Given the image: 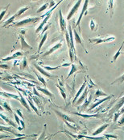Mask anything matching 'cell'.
<instances>
[{
    "label": "cell",
    "mask_w": 124,
    "mask_h": 140,
    "mask_svg": "<svg viewBox=\"0 0 124 140\" xmlns=\"http://www.w3.org/2000/svg\"><path fill=\"white\" fill-rule=\"evenodd\" d=\"M8 137H10L9 135H0V139H6V138H8Z\"/></svg>",
    "instance_id": "50"
},
{
    "label": "cell",
    "mask_w": 124,
    "mask_h": 140,
    "mask_svg": "<svg viewBox=\"0 0 124 140\" xmlns=\"http://www.w3.org/2000/svg\"><path fill=\"white\" fill-rule=\"evenodd\" d=\"M15 17H16V14H15L14 16H11V18H9L7 20H6L5 22L3 23V27H7V26H8V25H10L12 22L15 20Z\"/></svg>",
    "instance_id": "27"
},
{
    "label": "cell",
    "mask_w": 124,
    "mask_h": 140,
    "mask_svg": "<svg viewBox=\"0 0 124 140\" xmlns=\"http://www.w3.org/2000/svg\"><path fill=\"white\" fill-rule=\"evenodd\" d=\"M0 111H3V108L1 106H0Z\"/></svg>",
    "instance_id": "56"
},
{
    "label": "cell",
    "mask_w": 124,
    "mask_h": 140,
    "mask_svg": "<svg viewBox=\"0 0 124 140\" xmlns=\"http://www.w3.org/2000/svg\"><path fill=\"white\" fill-rule=\"evenodd\" d=\"M59 23H60V31L61 32H65L66 28H67V23L65 21V20L64 19L61 13V11H59Z\"/></svg>",
    "instance_id": "8"
},
{
    "label": "cell",
    "mask_w": 124,
    "mask_h": 140,
    "mask_svg": "<svg viewBox=\"0 0 124 140\" xmlns=\"http://www.w3.org/2000/svg\"><path fill=\"white\" fill-rule=\"evenodd\" d=\"M62 45H63V41H60V42H58L57 44L54 45V46H52L51 49H48V51H46V52L44 53H43L41 57H47V56H49V55H50V54H52V53H53L54 51H56V50H57V49H60V47L62 46Z\"/></svg>",
    "instance_id": "6"
},
{
    "label": "cell",
    "mask_w": 124,
    "mask_h": 140,
    "mask_svg": "<svg viewBox=\"0 0 124 140\" xmlns=\"http://www.w3.org/2000/svg\"><path fill=\"white\" fill-rule=\"evenodd\" d=\"M54 112H55V114H56V115H57L59 117H60L63 121H69V122H73V123L75 122V121L73 120V119L71 118L69 116H68V115H66L64 114H62V113L60 112V111L54 109Z\"/></svg>",
    "instance_id": "9"
},
{
    "label": "cell",
    "mask_w": 124,
    "mask_h": 140,
    "mask_svg": "<svg viewBox=\"0 0 124 140\" xmlns=\"http://www.w3.org/2000/svg\"><path fill=\"white\" fill-rule=\"evenodd\" d=\"M109 8L110 10V16L112 17L114 14V0H109Z\"/></svg>",
    "instance_id": "34"
},
{
    "label": "cell",
    "mask_w": 124,
    "mask_h": 140,
    "mask_svg": "<svg viewBox=\"0 0 124 140\" xmlns=\"http://www.w3.org/2000/svg\"><path fill=\"white\" fill-rule=\"evenodd\" d=\"M19 38L20 39V43H21V48L24 49H32V47L31 46H29V45L28 44L27 42H26L25 41V38H24L23 36H22V35H19Z\"/></svg>",
    "instance_id": "16"
},
{
    "label": "cell",
    "mask_w": 124,
    "mask_h": 140,
    "mask_svg": "<svg viewBox=\"0 0 124 140\" xmlns=\"http://www.w3.org/2000/svg\"><path fill=\"white\" fill-rule=\"evenodd\" d=\"M19 98H20V103H21V104L23 105V107H25L26 109H27V110L28 111V112H31V109H30V106L29 104H28L27 101H26L25 98H23V96H22V94L20 93V92H19Z\"/></svg>",
    "instance_id": "19"
},
{
    "label": "cell",
    "mask_w": 124,
    "mask_h": 140,
    "mask_svg": "<svg viewBox=\"0 0 124 140\" xmlns=\"http://www.w3.org/2000/svg\"><path fill=\"white\" fill-rule=\"evenodd\" d=\"M72 114L78 115L79 117H85V118H88V117H101V114H80V113H74V112H72Z\"/></svg>",
    "instance_id": "18"
},
{
    "label": "cell",
    "mask_w": 124,
    "mask_h": 140,
    "mask_svg": "<svg viewBox=\"0 0 124 140\" xmlns=\"http://www.w3.org/2000/svg\"><path fill=\"white\" fill-rule=\"evenodd\" d=\"M109 125H110L109 124H104V125H101L99 128H97L96 130H95L94 132L93 133V136H96V135H99V134H101V132H103V131H104L109 126Z\"/></svg>",
    "instance_id": "21"
},
{
    "label": "cell",
    "mask_w": 124,
    "mask_h": 140,
    "mask_svg": "<svg viewBox=\"0 0 124 140\" xmlns=\"http://www.w3.org/2000/svg\"><path fill=\"white\" fill-rule=\"evenodd\" d=\"M119 113H120V114H121V115L123 114H124V104H123V106L121 108V111H120Z\"/></svg>",
    "instance_id": "53"
},
{
    "label": "cell",
    "mask_w": 124,
    "mask_h": 140,
    "mask_svg": "<svg viewBox=\"0 0 124 140\" xmlns=\"http://www.w3.org/2000/svg\"><path fill=\"white\" fill-rule=\"evenodd\" d=\"M16 113H17V114L19 115V116L21 117L22 119H23V114H22V113H21V110H20V109H16Z\"/></svg>",
    "instance_id": "47"
},
{
    "label": "cell",
    "mask_w": 124,
    "mask_h": 140,
    "mask_svg": "<svg viewBox=\"0 0 124 140\" xmlns=\"http://www.w3.org/2000/svg\"><path fill=\"white\" fill-rule=\"evenodd\" d=\"M0 131H1V132H5V131H7V132H10V133H11L12 135H15V136H23V135H19V134L15 132V131H14L11 127L3 126V125H0Z\"/></svg>",
    "instance_id": "13"
},
{
    "label": "cell",
    "mask_w": 124,
    "mask_h": 140,
    "mask_svg": "<svg viewBox=\"0 0 124 140\" xmlns=\"http://www.w3.org/2000/svg\"><path fill=\"white\" fill-rule=\"evenodd\" d=\"M114 114H115V115H114V121H117L118 118H119V117L121 116L120 113H119V112H115Z\"/></svg>",
    "instance_id": "41"
},
{
    "label": "cell",
    "mask_w": 124,
    "mask_h": 140,
    "mask_svg": "<svg viewBox=\"0 0 124 140\" xmlns=\"http://www.w3.org/2000/svg\"><path fill=\"white\" fill-rule=\"evenodd\" d=\"M113 95H110V96H106V98H103V99H101V100H97V99H95V100H97V102H95V103H93V105L90 107L89 109H87V112H90L91 110H93L94 108H96L97 106H98V105H100V104H101L102 103H104L105 101H106V100H110V98H112L113 97Z\"/></svg>",
    "instance_id": "5"
},
{
    "label": "cell",
    "mask_w": 124,
    "mask_h": 140,
    "mask_svg": "<svg viewBox=\"0 0 124 140\" xmlns=\"http://www.w3.org/2000/svg\"><path fill=\"white\" fill-rule=\"evenodd\" d=\"M123 45H124V40H123V43H122V46H120V48L119 49V50L117 51L116 52V53L115 54V56H114V62H115L118 59V57H119V54L121 53V49H123Z\"/></svg>",
    "instance_id": "30"
},
{
    "label": "cell",
    "mask_w": 124,
    "mask_h": 140,
    "mask_svg": "<svg viewBox=\"0 0 124 140\" xmlns=\"http://www.w3.org/2000/svg\"><path fill=\"white\" fill-rule=\"evenodd\" d=\"M23 53H22V52H20V51H18V52H15V53H14L13 54L11 55V56H9V57H5V58H3V59H2L3 62H6V61H9V60H11V59H14V58H16V57H20V56H22Z\"/></svg>",
    "instance_id": "20"
},
{
    "label": "cell",
    "mask_w": 124,
    "mask_h": 140,
    "mask_svg": "<svg viewBox=\"0 0 124 140\" xmlns=\"http://www.w3.org/2000/svg\"><path fill=\"white\" fill-rule=\"evenodd\" d=\"M2 105L3 106V108L5 109L6 111H7V112H10V113H12V109H11V106H10L7 102H4L3 104H2Z\"/></svg>",
    "instance_id": "37"
},
{
    "label": "cell",
    "mask_w": 124,
    "mask_h": 140,
    "mask_svg": "<svg viewBox=\"0 0 124 140\" xmlns=\"http://www.w3.org/2000/svg\"><path fill=\"white\" fill-rule=\"evenodd\" d=\"M60 67H62V66H58V67H48V66H43V68L45 69L46 71H55V70H57L59 69Z\"/></svg>",
    "instance_id": "31"
},
{
    "label": "cell",
    "mask_w": 124,
    "mask_h": 140,
    "mask_svg": "<svg viewBox=\"0 0 124 140\" xmlns=\"http://www.w3.org/2000/svg\"><path fill=\"white\" fill-rule=\"evenodd\" d=\"M29 9V7H22V8H20V9L18 11V12L16 13V17H19V16H20L22 15V14H23L24 12H25L27 10Z\"/></svg>",
    "instance_id": "29"
},
{
    "label": "cell",
    "mask_w": 124,
    "mask_h": 140,
    "mask_svg": "<svg viewBox=\"0 0 124 140\" xmlns=\"http://www.w3.org/2000/svg\"><path fill=\"white\" fill-rule=\"evenodd\" d=\"M20 124L22 125V128L23 129L25 128V124H24V121L23 120H20Z\"/></svg>",
    "instance_id": "51"
},
{
    "label": "cell",
    "mask_w": 124,
    "mask_h": 140,
    "mask_svg": "<svg viewBox=\"0 0 124 140\" xmlns=\"http://www.w3.org/2000/svg\"><path fill=\"white\" fill-rule=\"evenodd\" d=\"M73 33H74V36H75V41H76L77 44H81L82 47H84V44H83V41H82V38L80 37L79 33H78V32L76 31V29L73 30Z\"/></svg>",
    "instance_id": "22"
},
{
    "label": "cell",
    "mask_w": 124,
    "mask_h": 140,
    "mask_svg": "<svg viewBox=\"0 0 124 140\" xmlns=\"http://www.w3.org/2000/svg\"><path fill=\"white\" fill-rule=\"evenodd\" d=\"M123 104H124V96H123V97H121L120 99H119V100L116 103L115 106L110 110V115H112L113 114H115V112H118V111H119L122 107L123 106Z\"/></svg>",
    "instance_id": "7"
},
{
    "label": "cell",
    "mask_w": 124,
    "mask_h": 140,
    "mask_svg": "<svg viewBox=\"0 0 124 140\" xmlns=\"http://www.w3.org/2000/svg\"><path fill=\"white\" fill-rule=\"evenodd\" d=\"M89 0H85L84 4H83V7H82V12H81L80 16H79V17H78V21H77V23H76V27H78L79 28V32H81L80 24H81V21H82V19L83 16L86 15L85 13H87V10H88V6H89Z\"/></svg>",
    "instance_id": "2"
},
{
    "label": "cell",
    "mask_w": 124,
    "mask_h": 140,
    "mask_svg": "<svg viewBox=\"0 0 124 140\" xmlns=\"http://www.w3.org/2000/svg\"><path fill=\"white\" fill-rule=\"evenodd\" d=\"M9 4L7 6V7H5V9L4 10H3L1 12H0V21H1L2 20H3V18L4 17V16H5V14L7 13V9H8V7H9Z\"/></svg>",
    "instance_id": "38"
},
{
    "label": "cell",
    "mask_w": 124,
    "mask_h": 140,
    "mask_svg": "<svg viewBox=\"0 0 124 140\" xmlns=\"http://www.w3.org/2000/svg\"><path fill=\"white\" fill-rule=\"evenodd\" d=\"M93 27H94V24H93V20H91V22H90V28H91V30H93L94 28H93Z\"/></svg>",
    "instance_id": "49"
},
{
    "label": "cell",
    "mask_w": 124,
    "mask_h": 140,
    "mask_svg": "<svg viewBox=\"0 0 124 140\" xmlns=\"http://www.w3.org/2000/svg\"><path fill=\"white\" fill-rule=\"evenodd\" d=\"M48 7V3H44V5L41 6V7H40L39 8V9H38L37 11H36V13H37V14H40V12H42L43 11H44V10H45Z\"/></svg>",
    "instance_id": "35"
},
{
    "label": "cell",
    "mask_w": 124,
    "mask_h": 140,
    "mask_svg": "<svg viewBox=\"0 0 124 140\" xmlns=\"http://www.w3.org/2000/svg\"><path fill=\"white\" fill-rule=\"evenodd\" d=\"M26 66H27V60H26V58L24 57L23 61V63H22V65H21V69L22 70L24 69L26 67Z\"/></svg>",
    "instance_id": "45"
},
{
    "label": "cell",
    "mask_w": 124,
    "mask_h": 140,
    "mask_svg": "<svg viewBox=\"0 0 124 140\" xmlns=\"http://www.w3.org/2000/svg\"><path fill=\"white\" fill-rule=\"evenodd\" d=\"M0 79H2V78H1V77H0Z\"/></svg>",
    "instance_id": "58"
},
{
    "label": "cell",
    "mask_w": 124,
    "mask_h": 140,
    "mask_svg": "<svg viewBox=\"0 0 124 140\" xmlns=\"http://www.w3.org/2000/svg\"><path fill=\"white\" fill-rule=\"evenodd\" d=\"M36 88H37L39 91H40L42 92V93L45 94L46 96H49V97H52V98H54V95L51 92H49L48 90H47L46 88H40V87H36Z\"/></svg>",
    "instance_id": "23"
},
{
    "label": "cell",
    "mask_w": 124,
    "mask_h": 140,
    "mask_svg": "<svg viewBox=\"0 0 124 140\" xmlns=\"http://www.w3.org/2000/svg\"><path fill=\"white\" fill-rule=\"evenodd\" d=\"M25 32H26V31L24 30V29H23V30H21V32H22V34H23V35L25 34Z\"/></svg>",
    "instance_id": "55"
},
{
    "label": "cell",
    "mask_w": 124,
    "mask_h": 140,
    "mask_svg": "<svg viewBox=\"0 0 124 140\" xmlns=\"http://www.w3.org/2000/svg\"><path fill=\"white\" fill-rule=\"evenodd\" d=\"M71 64L70 63H64V64H62V67H69V66H70Z\"/></svg>",
    "instance_id": "52"
},
{
    "label": "cell",
    "mask_w": 124,
    "mask_h": 140,
    "mask_svg": "<svg viewBox=\"0 0 124 140\" xmlns=\"http://www.w3.org/2000/svg\"><path fill=\"white\" fill-rule=\"evenodd\" d=\"M14 117H15L16 122H17V125H21V124H20V120H19V117H18V115L16 114H14Z\"/></svg>",
    "instance_id": "44"
},
{
    "label": "cell",
    "mask_w": 124,
    "mask_h": 140,
    "mask_svg": "<svg viewBox=\"0 0 124 140\" xmlns=\"http://www.w3.org/2000/svg\"><path fill=\"white\" fill-rule=\"evenodd\" d=\"M85 87H86V79H85V81H84V83H82V87H81L80 88H79L78 92H77L76 96H75V97H74V99H73V104H74V103L77 101V100H78V97L81 96V94L82 93V92L84 91V89L85 88Z\"/></svg>",
    "instance_id": "14"
},
{
    "label": "cell",
    "mask_w": 124,
    "mask_h": 140,
    "mask_svg": "<svg viewBox=\"0 0 124 140\" xmlns=\"http://www.w3.org/2000/svg\"><path fill=\"white\" fill-rule=\"evenodd\" d=\"M36 76H37V77H38V79H39L40 81L41 82V83H43V85H44V87H46V82H45V80H44V78L41 77V76H40L39 75H38V74H36Z\"/></svg>",
    "instance_id": "40"
},
{
    "label": "cell",
    "mask_w": 124,
    "mask_h": 140,
    "mask_svg": "<svg viewBox=\"0 0 124 140\" xmlns=\"http://www.w3.org/2000/svg\"><path fill=\"white\" fill-rule=\"evenodd\" d=\"M40 19H41V17H28V18H26V19H24V20H20V21H19V22H15V23L13 24V26L23 27V26H25V25L29 24L36 23V22H37L38 20H40Z\"/></svg>",
    "instance_id": "1"
},
{
    "label": "cell",
    "mask_w": 124,
    "mask_h": 140,
    "mask_svg": "<svg viewBox=\"0 0 124 140\" xmlns=\"http://www.w3.org/2000/svg\"><path fill=\"white\" fill-rule=\"evenodd\" d=\"M0 117H2V119H3V120L5 121H6V122H7V123H8V124H9V125H12V126H13V127H15V128H17V129L19 128V127L17 126V125H15V123L13 122V121H11V120H10V119H8L7 117L5 116V115H3V114H0Z\"/></svg>",
    "instance_id": "24"
},
{
    "label": "cell",
    "mask_w": 124,
    "mask_h": 140,
    "mask_svg": "<svg viewBox=\"0 0 124 140\" xmlns=\"http://www.w3.org/2000/svg\"><path fill=\"white\" fill-rule=\"evenodd\" d=\"M7 96H8V97H12L13 99H15V100H20V98L18 97L16 95H14V94H11V93H7Z\"/></svg>",
    "instance_id": "42"
},
{
    "label": "cell",
    "mask_w": 124,
    "mask_h": 140,
    "mask_svg": "<svg viewBox=\"0 0 124 140\" xmlns=\"http://www.w3.org/2000/svg\"><path fill=\"white\" fill-rule=\"evenodd\" d=\"M118 124H119V125H122L124 124V114L123 115V117L120 118V120H119V121H118Z\"/></svg>",
    "instance_id": "46"
},
{
    "label": "cell",
    "mask_w": 124,
    "mask_h": 140,
    "mask_svg": "<svg viewBox=\"0 0 124 140\" xmlns=\"http://www.w3.org/2000/svg\"><path fill=\"white\" fill-rule=\"evenodd\" d=\"M87 94H88V88L85 87V88L84 89V91L82 92V94L81 95V96L78 97V100H77V101H76L77 105H79V104H81L82 103L84 102V100H85V98L87 97Z\"/></svg>",
    "instance_id": "11"
},
{
    "label": "cell",
    "mask_w": 124,
    "mask_h": 140,
    "mask_svg": "<svg viewBox=\"0 0 124 140\" xmlns=\"http://www.w3.org/2000/svg\"><path fill=\"white\" fill-rule=\"evenodd\" d=\"M124 82V74L122 76H120L119 78H118L117 79H115V81L113 82V83H111V84H114V83H122Z\"/></svg>",
    "instance_id": "36"
},
{
    "label": "cell",
    "mask_w": 124,
    "mask_h": 140,
    "mask_svg": "<svg viewBox=\"0 0 124 140\" xmlns=\"http://www.w3.org/2000/svg\"><path fill=\"white\" fill-rule=\"evenodd\" d=\"M82 0H78V2H77V3H75V4L73 5V7L71 8L69 13L68 16H67V20H70L71 19H72L73 16L75 14L77 13L78 8L80 7L81 3H82Z\"/></svg>",
    "instance_id": "3"
},
{
    "label": "cell",
    "mask_w": 124,
    "mask_h": 140,
    "mask_svg": "<svg viewBox=\"0 0 124 140\" xmlns=\"http://www.w3.org/2000/svg\"><path fill=\"white\" fill-rule=\"evenodd\" d=\"M47 37H48V32H45L44 36H43V37H42V39H41V41H40V44H39V47H38V53H40V50H41V49H42L43 45L44 44L45 41L47 40Z\"/></svg>",
    "instance_id": "25"
},
{
    "label": "cell",
    "mask_w": 124,
    "mask_h": 140,
    "mask_svg": "<svg viewBox=\"0 0 124 140\" xmlns=\"http://www.w3.org/2000/svg\"><path fill=\"white\" fill-rule=\"evenodd\" d=\"M69 41H70V46L71 49H73L74 54L76 55V49L74 47V40H73V32L72 31V28H71V25L69 24Z\"/></svg>",
    "instance_id": "10"
},
{
    "label": "cell",
    "mask_w": 124,
    "mask_h": 140,
    "mask_svg": "<svg viewBox=\"0 0 124 140\" xmlns=\"http://www.w3.org/2000/svg\"><path fill=\"white\" fill-rule=\"evenodd\" d=\"M56 87H57V88L59 89V91H60V94H61V96H62V97L63 99H64V100H66V93H65V92H64V90L63 89V88L61 87H60V86L58 85V84H56Z\"/></svg>",
    "instance_id": "32"
},
{
    "label": "cell",
    "mask_w": 124,
    "mask_h": 140,
    "mask_svg": "<svg viewBox=\"0 0 124 140\" xmlns=\"http://www.w3.org/2000/svg\"><path fill=\"white\" fill-rule=\"evenodd\" d=\"M50 16H45V17H44V20H43V21L41 22V24H40V25H39V27H38V28H36V33H39L40 31H41V30L43 29V28H44V27L45 26V24H47L48 20H49Z\"/></svg>",
    "instance_id": "17"
},
{
    "label": "cell",
    "mask_w": 124,
    "mask_h": 140,
    "mask_svg": "<svg viewBox=\"0 0 124 140\" xmlns=\"http://www.w3.org/2000/svg\"><path fill=\"white\" fill-rule=\"evenodd\" d=\"M46 126H47V125H44V131H43V133H42V135H40V138H38V139H44V135H45V131H46Z\"/></svg>",
    "instance_id": "43"
},
{
    "label": "cell",
    "mask_w": 124,
    "mask_h": 140,
    "mask_svg": "<svg viewBox=\"0 0 124 140\" xmlns=\"http://www.w3.org/2000/svg\"><path fill=\"white\" fill-rule=\"evenodd\" d=\"M34 66H35V67L36 68V70H37V71H39L40 74H42V75H45L46 77H48V78H55V77H56V75H51V74L49 73V72H47V71H45V69H44V68H43V67H40L39 65H37V64H34Z\"/></svg>",
    "instance_id": "12"
},
{
    "label": "cell",
    "mask_w": 124,
    "mask_h": 140,
    "mask_svg": "<svg viewBox=\"0 0 124 140\" xmlns=\"http://www.w3.org/2000/svg\"><path fill=\"white\" fill-rule=\"evenodd\" d=\"M0 68H4V69H9L10 67L6 64H0Z\"/></svg>",
    "instance_id": "48"
},
{
    "label": "cell",
    "mask_w": 124,
    "mask_h": 140,
    "mask_svg": "<svg viewBox=\"0 0 124 140\" xmlns=\"http://www.w3.org/2000/svg\"><path fill=\"white\" fill-rule=\"evenodd\" d=\"M123 53V54H124V52H123V53Z\"/></svg>",
    "instance_id": "59"
},
{
    "label": "cell",
    "mask_w": 124,
    "mask_h": 140,
    "mask_svg": "<svg viewBox=\"0 0 124 140\" xmlns=\"http://www.w3.org/2000/svg\"><path fill=\"white\" fill-rule=\"evenodd\" d=\"M33 92H34V94L36 95V96H40V95L36 92V88H33Z\"/></svg>",
    "instance_id": "54"
},
{
    "label": "cell",
    "mask_w": 124,
    "mask_h": 140,
    "mask_svg": "<svg viewBox=\"0 0 124 140\" xmlns=\"http://www.w3.org/2000/svg\"><path fill=\"white\" fill-rule=\"evenodd\" d=\"M71 67H72V68H71L70 72L69 73L68 76H67V79H69V77H70V76L72 75L73 74H74L75 72L77 71V67H76V66H75L74 64H71Z\"/></svg>",
    "instance_id": "33"
},
{
    "label": "cell",
    "mask_w": 124,
    "mask_h": 140,
    "mask_svg": "<svg viewBox=\"0 0 124 140\" xmlns=\"http://www.w3.org/2000/svg\"><path fill=\"white\" fill-rule=\"evenodd\" d=\"M91 100H92V93L89 95V97L85 98V100H84V103H83V104L82 105V107H81L80 109L81 110H85V109H86L88 108V106L89 105V104H90Z\"/></svg>",
    "instance_id": "15"
},
{
    "label": "cell",
    "mask_w": 124,
    "mask_h": 140,
    "mask_svg": "<svg viewBox=\"0 0 124 140\" xmlns=\"http://www.w3.org/2000/svg\"><path fill=\"white\" fill-rule=\"evenodd\" d=\"M100 96H107V94H106L105 92H103L101 90H99L97 89L96 90V92H95V94H94V98L95 99H97L98 97H100Z\"/></svg>",
    "instance_id": "28"
},
{
    "label": "cell",
    "mask_w": 124,
    "mask_h": 140,
    "mask_svg": "<svg viewBox=\"0 0 124 140\" xmlns=\"http://www.w3.org/2000/svg\"><path fill=\"white\" fill-rule=\"evenodd\" d=\"M3 75V72L0 71V75Z\"/></svg>",
    "instance_id": "57"
},
{
    "label": "cell",
    "mask_w": 124,
    "mask_h": 140,
    "mask_svg": "<svg viewBox=\"0 0 124 140\" xmlns=\"http://www.w3.org/2000/svg\"><path fill=\"white\" fill-rule=\"evenodd\" d=\"M115 36H111L109 38H105V39H101V38H94V39H89V42L93 43L94 45H98L101 44V43H106V42H110L115 41Z\"/></svg>",
    "instance_id": "4"
},
{
    "label": "cell",
    "mask_w": 124,
    "mask_h": 140,
    "mask_svg": "<svg viewBox=\"0 0 124 140\" xmlns=\"http://www.w3.org/2000/svg\"><path fill=\"white\" fill-rule=\"evenodd\" d=\"M104 137L105 139H110V138H111V139H118L119 138H118L117 135H110V134H106L104 135Z\"/></svg>",
    "instance_id": "39"
},
{
    "label": "cell",
    "mask_w": 124,
    "mask_h": 140,
    "mask_svg": "<svg viewBox=\"0 0 124 140\" xmlns=\"http://www.w3.org/2000/svg\"><path fill=\"white\" fill-rule=\"evenodd\" d=\"M27 100L28 101V104H29V106L31 107V108L32 109H33L34 111H35V112L36 113V114H37L38 115H40V114H39V112H38V109H37V108H36V107L34 105V104H33V102H32V99H31V97H28L27 98Z\"/></svg>",
    "instance_id": "26"
}]
</instances>
